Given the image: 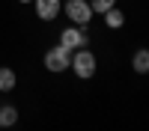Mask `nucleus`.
<instances>
[{
  "label": "nucleus",
  "mask_w": 149,
  "mask_h": 131,
  "mask_svg": "<svg viewBox=\"0 0 149 131\" xmlns=\"http://www.w3.org/2000/svg\"><path fill=\"white\" fill-rule=\"evenodd\" d=\"M18 3H33V0H18Z\"/></svg>",
  "instance_id": "obj_11"
},
{
  "label": "nucleus",
  "mask_w": 149,
  "mask_h": 131,
  "mask_svg": "<svg viewBox=\"0 0 149 131\" xmlns=\"http://www.w3.org/2000/svg\"><path fill=\"white\" fill-rule=\"evenodd\" d=\"M93 12H107L110 6H116V0H90Z\"/></svg>",
  "instance_id": "obj_10"
},
{
  "label": "nucleus",
  "mask_w": 149,
  "mask_h": 131,
  "mask_svg": "<svg viewBox=\"0 0 149 131\" xmlns=\"http://www.w3.org/2000/svg\"><path fill=\"white\" fill-rule=\"evenodd\" d=\"M102 15H104V24H107L110 30H119L122 24H125V15H122V12H119L116 6H110L107 12H102Z\"/></svg>",
  "instance_id": "obj_6"
},
{
  "label": "nucleus",
  "mask_w": 149,
  "mask_h": 131,
  "mask_svg": "<svg viewBox=\"0 0 149 131\" xmlns=\"http://www.w3.org/2000/svg\"><path fill=\"white\" fill-rule=\"evenodd\" d=\"M69 66H72V51L66 45H57L45 54V69L48 71H66Z\"/></svg>",
  "instance_id": "obj_1"
},
{
  "label": "nucleus",
  "mask_w": 149,
  "mask_h": 131,
  "mask_svg": "<svg viewBox=\"0 0 149 131\" xmlns=\"http://www.w3.org/2000/svg\"><path fill=\"white\" fill-rule=\"evenodd\" d=\"M60 45H66L69 51L86 45V33H84V27H66L63 33H60Z\"/></svg>",
  "instance_id": "obj_4"
},
{
  "label": "nucleus",
  "mask_w": 149,
  "mask_h": 131,
  "mask_svg": "<svg viewBox=\"0 0 149 131\" xmlns=\"http://www.w3.org/2000/svg\"><path fill=\"white\" fill-rule=\"evenodd\" d=\"M69 69H74V75L86 80V78L95 75V57L86 51V48H78V54L72 57V66H69Z\"/></svg>",
  "instance_id": "obj_2"
},
{
  "label": "nucleus",
  "mask_w": 149,
  "mask_h": 131,
  "mask_svg": "<svg viewBox=\"0 0 149 131\" xmlns=\"http://www.w3.org/2000/svg\"><path fill=\"white\" fill-rule=\"evenodd\" d=\"M33 6H36V15H39L42 21L57 18L60 9H63V3H60V0H33Z\"/></svg>",
  "instance_id": "obj_5"
},
{
  "label": "nucleus",
  "mask_w": 149,
  "mask_h": 131,
  "mask_svg": "<svg viewBox=\"0 0 149 131\" xmlns=\"http://www.w3.org/2000/svg\"><path fill=\"white\" fill-rule=\"evenodd\" d=\"M15 122H18V110L12 104H3V107H0V125L9 128V125H15Z\"/></svg>",
  "instance_id": "obj_8"
},
{
  "label": "nucleus",
  "mask_w": 149,
  "mask_h": 131,
  "mask_svg": "<svg viewBox=\"0 0 149 131\" xmlns=\"http://www.w3.org/2000/svg\"><path fill=\"white\" fill-rule=\"evenodd\" d=\"M12 87H15V71L12 69H0V89L9 92Z\"/></svg>",
  "instance_id": "obj_9"
},
{
  "label": "nucleus",
  "mask_w": 149,
  "mask_h": 131,
  "mask_svg": "<svg viewBox=\"0 0 149 131\" xmlns=\"http://www.w3.org/2000/svg\"><path fill=\"white\" fill-rule=\"evenodd\" d=\"M66 15L78 24V27H86L90 18H93V6L86 3V0H69L66 3Z\"/></svg>",
  "instance_id": "obj_3"
},
{
  "label": "nucleus",
  "mask_w": 149,
  "mask_h": 131,
  "mask_svg": "<svg viewBox=\"0 0 149 131\" xmlns=\"http://www.w3.org/2000/svg\"><path fill=\"white\" fill-rule=\"evenodd\" d=\"M131 66H134L137 75H149V51H137L131 57Z\"/></svg>",
  "instance_id": "obj_7"
}]
</instances>
